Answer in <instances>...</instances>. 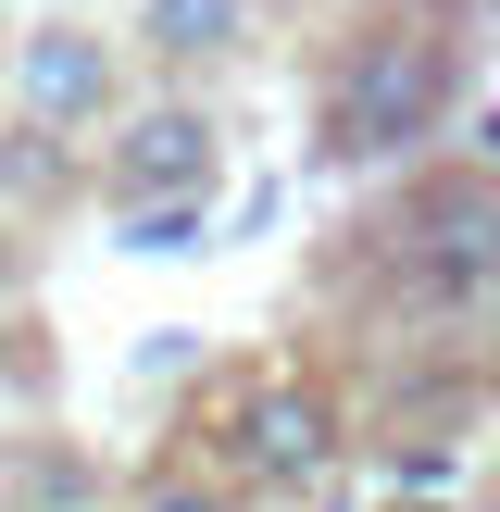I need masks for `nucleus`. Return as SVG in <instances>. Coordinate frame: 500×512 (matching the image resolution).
Segmentation results:
<instances>
[{"instance_id":"obj_4","label":"nucleus","mask_w":500,"mask_h":512,"mask_svg":"<svg viewBox=\"0 0 500 512\" xmlns=\"http://www.w3.org/2000/svg\"><path fill=\"white\" fill-rule=\"evenodd\" d=\"M138 100H150V88H138V38H113L100 13H38V25H13V88H0V113L50 125V138H75V150H100Z\"/></svg>"},{"instance_id":"obj_12","label":"nucleus","mask_w":500,"mask_h":512,"mask_svg":"<svg viewBox=\"0 0 500 512\" xmlns=\"http://www.w3.org/2000/svg\"><path fill=\"white\" fill-rule=\"evenodd\" d=\"M300 512H350V488H313V500H300Z\"/></svg>"},{"instance_id":"obj_1","label":"nucleus","mask_w":500,"mask_h":512,"mask_svg":"<svg viewBox=\"0 0 500 512\" xmlns=\"http://www.w3.org/2000/svg\"><path fill=\"white\" fill-rule=\"evenodd\" d=\"M463 0H375L338 25L313 75V175H413L438 163L450 113H463Z\"/></svg>"},{"instance_id":"obj_5","label":"nucleus","mask_w":500,"mask_h":512,"mask_svg":"<svg viewBox=\"0 0 500 512\" xmlns=\"http://www.w3.org/2000/svg\"><path fill=\"white\" fill-rule=\"evenodd\" d=\"M225 188V113L200 88H150L138 113L100 138V213H175V200H213Z\"/></svg>"},{"instance_id":"obj_2","label":"nucleus","mask_w":500,"mask_h":512,"mask_svg":"<svg viewBox=\"0 0 500 512\" xmlns=\"http://www.w3.org/2000/svg\"><path fill=\"white\" fill-rule=\"evenodd\" d=\"M188 438H200L188 463H213L238 500H313L350 463V400L300 363H225V375H200Z\"/></svg>"},{"instance_id":"obj_8","label":"nucleus","mask_w":500,"mask_h":512,"mask_svg":"<svg viewBox=\"0 0 500 512\" xmlns=\"http://www.w3.org/2000/svg\"><path fill=\"white\" fill-rule=\"evenodd\" d=\"M125 512H250V500L225 488L213 463H188V450H175V463H150L138 488H125Z\"/></svg>"},{"instance_id":"obj_9","label":"nucleus","mask_w":500,"mask_h":512,"mask_svg":"<svg viewBox=\"0 0 500 512\" xmlns=\"http://www.w3.org/2000/svg\"><path fill=\"white\" fill-rule=\"evenodd\" d=\"M225 225H213V200H175V213H125L113 225V250H138V263H188V250H213Z\"/></svg>"},{"instance_id":"obj_15","label":"nucleus","mask_w":500,"mask_h":512,"mask_svg":"<svg viewBox=\"0 0 500 512\" xmlns=\"http://www.w3.org/2000/svg\"><path fill=\"white\" fill-rule=\"evenodd\" d=\"M0 88H13V50H0Z\"/></svg>"},{"instance_id":"obj_11","label":"nucleus","mask_w":500,"mask_h":512,"mask_svg":"<svg viewBox=\"0 0 500 512\" xmlns=\"http://www.w3.org/2000/svg\"><path fill=\"white\" fill-rule=\"evenodd\" d=\"M475 163H500V113H475Z\"/></svg>"},{"instance_id":"obj_7","label":"nucleus","mask_w":500,"mask_h":512,"mask_svg":"<svg viewBox=\"0 0 500 512\" xmlns=\"http://www.w3.org/2000/svg\"><path fill=\"white\" fill-rule=\"evenodd\" d=\"M100 200V150H75V138H50V125H25V113H0V225H63V213H88Z\"/></svg>"},{"instance_id":"obj_6","label":"nucleus","mask_w":500,"mask_h":512,"mask_svg":"<svg viewBox=\"0 0 500 512\" xmlns=\"http://www.w3.org/2000/svg\"><path fill=\"white\" fill-rule=\"evenodd\" d=\"M125 38H138V63L163 88H188V75H225V63L263 50V0H138Z\"/></svg>"},{"instance_id":"obj_14","label":"nucleus","mask_w":500,"mask_h":512,"mask_svg":"<svg viewBox=\"0 0 500 512\" xmlns=\"http://www.w3.org/2000/svg\"><path fill=\"white\" fill-rule=\"evenodd\" d=\"M50 13H88V0H50Z\"/></svg>"},{"instance_id":"obj_13","label":"nucleus","mask_w":500,"mask_h":512,"mask_svg":"<svg viewBox=\"0 0 500 512\" xmlns=\"http://www.w3.org/2000/svg\"><path fill=\"white\" fill-rule=\"evenodd\" d=\"M375 512H438V500H375Z\"/></svg>"},{"instance_id":"obj_3","label":"nucleus","mask_w":500,"mask_h":512,"mask_svg":"<svg viewBox=\"0 0 500 512\" xmlns=\"http://www.w3.org/2000/svg\"><path fill=\"white\" fill-rule=\"evenodd\" d=\"M338 275H388L400 300H475V288H500V163H475V150L413 163L363 225H350Z\"/></svg>"},{"instance_id":"obj_10","label":"nucleus","mask_w":500,"mask_h":512,"mask_svg":"<svg viewBox=\"0 0 500 512\" xmlns=\"http://www.w3.org/2000/svg\"><path fill=\"white\" fill-rule=\"evenodd\" d=\"M0 325H38V238L0 225Z\"/></svg>"}]
</instances>
